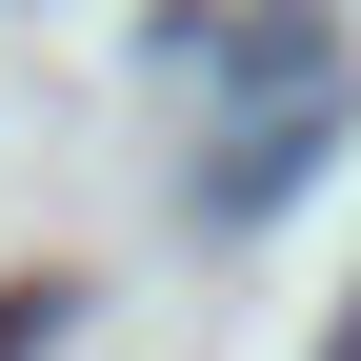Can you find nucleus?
I'll use <instances>...</instances> for the list:
<instances>
[{"label":"nucleus","mask_w":361,"mask_h":361,"mask_svg":"<svg viewBox=\"0 0 361 361\" xmlns=\"http://www.w3.org/2000/svg\"><path fill=\"white\" fill-rule=\"evenodd\" d=\"M322 141H341V61H281L241 121H221V161H201V221H261V201H301V180H322Z\"/></svg>","instance_id":"1"},{"label":"nucleus","mask_w":361,"mask_h":361,"mask_svg":"<svg viewBox=\"0 0 361 361\" xmlns=\"http://www.w3.org/2000/svg\"><path fill=\"white\" fill-rule=\"evenodd\" d=\"M61 322H80V281H0V361H61Z\"/></svg>","instance_id":"2"},{"label":"nucleus","mask_w":361,"mask_h":361,"mask_svg":"<svg viewBox=\"0 0 361 361\" xmlns=\"http://www.w3.org/2000/svg\"><path fill=\"white\" fill-rule=\"evenodd\" d=\"M322 361H361V301H341V322H322Z\"/></svg>","instance_id":"3"}]
</instances>
